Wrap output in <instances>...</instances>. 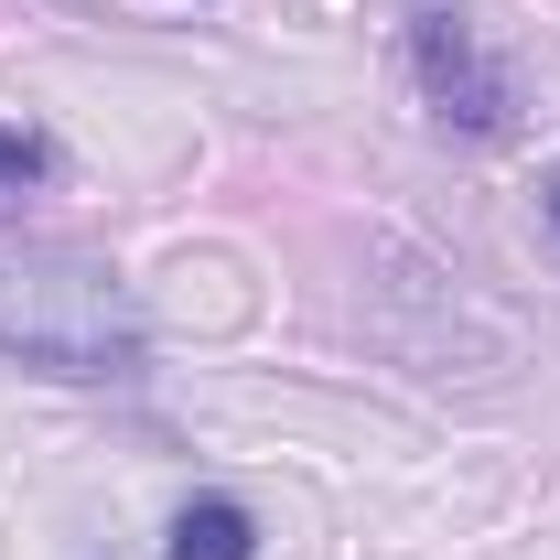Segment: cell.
I'll return each instance as SVG.
<instances>
[{"mask_svg": "<svg viewBox=\"0 0 560 560\" xmlns=\"http://www.w3.org/2000/svg\"><path fill=\"white\" fill-rule=\"evenodd\" d=\"M0 355H22L44 377H130L140 366V313L97 259L0 237Z\"/></svg>", "mask_w": 560, "mask_h": 560, "instance_id": "1", "label": "cell"}, {"mask_svg": "<svg viewBox=\"0 0 560 560\" xmlns=\"http://www.w3.org/2000/svg\"><path fill=\"white\" fill-rule=\"evenodd\" d=\"M420 86H431V119L442 130H464V140H506L517 130V86L475 55V22L464 11H420Z\"/></svg>", "mask_w": 560, "mask_h": 560, "instance_id": "2", "label": "cell"}, {"mask_svg": "<svg viewBox=\"0 0 560 560\" xmlns=\"http://www.w3.org/2000/svg\"><path fill=\"white\" fill-rule=\"evenodd\" d=\"M173 560H259L248 506H237V495H195V506L173 517Z\"/></svg>", "mask_w": 560, "mask_h": 560, "instance_id": "3", "label": "cell"}, {"mask_svg": "<svg viewBox=\"0 0 560 560\" xmlns=\"http://www.w3.org/2000/svg\"><path fill=\"white\" fill-rule=\"evenodd\" d=\"M44 173H55L44 140H33V130H0V195H22V184H44Z\"/></svg>", "mask_w": 560, "mask_h": 560, "instance_id": "4", "label": "cell"}, {"mask_svg": "<svg viewBox=\"0 0 560 560\" xmlns=\"http://www.w3.org/2000/svg\"><path fill=\"white\" fill-rule=\"evenodd\" d=\"M550 226H560V184H550Z\"/></svg>", "mask_w": 560, "mask_h": 560, "instance_id": "5", "label": "cell"}]
</instances>
